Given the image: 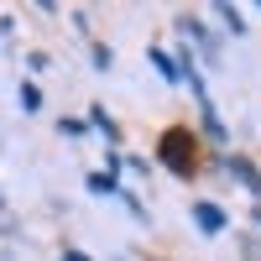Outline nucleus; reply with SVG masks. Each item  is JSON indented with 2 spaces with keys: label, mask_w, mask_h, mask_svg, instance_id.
Here are the masks:
<instances>
[{
  "label": "nucleus",
  "mask_w": 261,
  "mask_h": 261,
  "mask_svg": "<svg viewBox=\"0 0 261 261\" xmlns=\"http://www.w3.org/2000/svg\"><path fill=\"white\" fill-rule=\"evenodd\" d=\"M193 225H199L204 235H220V230H225V209H220V204H209V199H204V204H193Z\"/></svg>",
  "instance_id": "1"
},
{
  "label": "nucleus",
  "mask_w": 261,
  "mask_h": 261,
  "mask_svg": "<svg viewBox=\"0 0 261 261\" xmlns=\"http://www.w3.org/2000/svg\"><path fill=\"white\" fill-rule=\"evenodd\" d=\"M230 172H235V178H241L251 193H261V178H256V167H251V162H241V157H235V162H230Z\"/></svg>",
  "instance_id": "2"
},
{
  "label": "nucleus",
  "mask_w": 261,
  "mask_h": 261,
  "mask_svg": "<svg viewBox=\"0 0 261 261\" xmlns=\"http://www.w3.org/2000/svg\"><path fill=\"white\" fill-rule=\"evenodd\" d=\"M151 63H157V73H162L167 84H178V63H172L167 53H157V47H151Z\"/></svg>",
  "instance_id": "3"
},
{
  "label": "nucleus",
  "mask_w": 261,
  "mask_h": 261,
  "mask_svg": "<svg viewBox=\"0 0 261 261\" xmlns=\"http://www.w3.org/2000/svg\"><path fill=\"white\" fill-rule=\"evenodd\" d=\"M89 120H94V125H99L105 136H110V141L120 136V130H115V120H110V110H99V105H94V110H89Z\"/></svg>",
  "instance_id": "4"
},
{
  "label": "nucleus",
  "mask_w": 261,
  "mask_h": 261,
  "mask_svg": "<svg viewBox=\"0 0 261 261\" xmlns=\"http://www.w3.org/2000/svg\"><path fill=\"white\" fill-rule=\"evenodd\" d=\"M89 193H115V178L110 172H89Z\"/></svg>",
  "instance_id": "5"
},
{
  "label": "nucleus",
  "mask_w": 261,
  "mask_h": 261,
  "mask_svg": "<svg viewBox=\"0 0 261 261\" xmlns=\"http://www.w3.org/2000/svg\"><path fill=\"white\" fill-rule=\"evenodd\" d=\"M21 105H27V110H42V89L37 84H21Z\"/></svg>",
  "instance_id": "6"
},
{
  "label": "nucleus",
  "mask_w": 261,
  "mask_h": 261,
  "mask_svg": "<svg viewBox=\"0 0 261 261\" xmlns=\"http://www.w3.org/2000/svg\"><path fill=\"white\" fill-rule=\"evenodd\" d=\"M220 16H225V27H230L235 37H241V32H246V21H241V11H235V6H220Z\"/></svg>",
  "instance_id": "7"
},
{
  "label": "nucleus",
  "mask_w": 261,
  "mask_h": 261,
  "mask_svg": "<svg viewBox=\"0 0 261 261\" xmlns=\"http://www.w3.org/2000/svg\"><path fill=\"white\" fill-rule=\"evenodd\" d=\"M63 261H89V256H84V251H63Z\"/></svg>",
  "instance_id": "8"
},
{
  "label": "nucleus",
  "mask_w": 261,
  "mask_h": 261,
  "mask_svg": "<svg viewBox=\"0 0 261 261\" xmlns=\"http://www.w3.org/2000/svg\"><path fill=\"white\" fill-rule=\"evenodd\" d=\"M256 225H261V214H256Z\"/></svg>",
  "instance_id": "9"
}]
</instances>
